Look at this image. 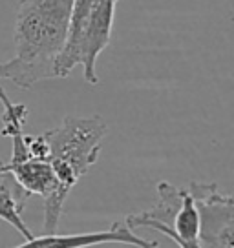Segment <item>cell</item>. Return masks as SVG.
Wrapping results in <instances>:
<instances>
[{"label":"cell","instance_id":"1","mask_svg":"<svg viewBox=\"0 0 234 248\" xmlns=\"http://www.w3.org/2000/svg\"><path fill=\"white\" fill-rule=\"evenodd\" d=\"M75 0H20L15 18L13 59L0 62V78L18 88H32L55 77Z\"/></svg>","mask_w":234,"mask_h":248},{"label":"cell","instance_id":"2","mask_svg":"<svg viewBox=\"0 0 234 248\" xmlns=\"http://www.w3.org/2000/svg\"><path fill=\"white\" fill-rule=\"evenodd\" d=\"M108 126L99 115L63 119L61 126L42 133L48 144V163L57 177V194L44 201V232L53 233L71 188L84 177L101 154Z\"/></svg>","mask_w":234,"mask_h":248},{"label":"cell","instance_id":"3","mask_svg":"<svg viewBox=\"0 0 234 248\" xmlns=\"http://www.w3.org/2000/svg\"><path fill=\"white\" fill-rule=\"evenodd\" d=\"M192 195L200 217L198 243L201 248H234V199L211 183H192Z\"/></svg>","mask_w":234,"mask_h":248},{"label":"cell","instance_id":"4","mask_svg":"<svg viewBox=\"0 0 234 248\" xmlns=\"http://www.w3.org/2000/svg\"><path fill=\"white\" fill-rule=\"evenodd\" d=\"M108 243H119L135 248H159L156 241L139 237L137 233L126 225L125 221L114 223L112 228L104 232H86V233H44L40 237L33 235L32 239H26V243L13 248H88L97 245H108Z\"/></svg>","mask_w":234,"mask_h":248},{"label":"cell","instance_id":"5","mask_svg":"<svg viewBox=\"0 0 234 248\" xmlns=\"http://www.w3.org/2000/svg\"><path fill=\"white\" fill-rule=\"evenodd\" d=\"M117 2L119 0H94L90 6L81 46V66L84 70V80L88 84L99 82L95 64L112 37Z\"/></svg>","mask_w":234,"mask_h":248},{"label":"cell","instance_id":"6","mask_svg":"<svg viewBox=\"0 0 234 248\" xmlns=\"http://www.w3.org/2000/svg\"><path fill=\"white\" fill-rule=\"evenodd\" d=\"M170 230L180 239L187 241H198V232H200V217H198V210H196L194 199L190 192L181 190V201L180 206L176 210V214L172 217Z\"/></svg>","mask_w":234,"mask_h":248},{"label":"cell","instance_id":"7","mask_svg":"<svg viewBox=\"0 0 234 248\" xmlns=\"http://www.w3.org/2000/svg\"><path fill=\"white\" fill-rule=\"evenodd\" d=\"M125 223L130 228H143V226H147V228H152V230H156V232L163 233L165 237H168L170 241H174L176 245L180 248H201L200 247V243L198 241H187V239H180L176 233L170 230V226L165 225V223H159V221H154V219H147V217L139 216V214H135V216H128L125 219Z\"/></svg>","mask_w":234,"mask_h":248}]
</instances>
